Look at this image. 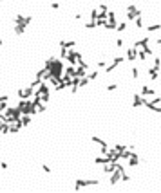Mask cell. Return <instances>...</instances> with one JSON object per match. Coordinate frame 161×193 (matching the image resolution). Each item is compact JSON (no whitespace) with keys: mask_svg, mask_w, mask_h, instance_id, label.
Here are the masks:
<instances>
[{"mask_svg":"<svg viewBox=\"0 0 161 193\" xmlns=\"http://www.w3.org/2000/svg\"><path fill=\"white\" fill-rule=\"evenodd\" d=\"M132 78H139V69L138 67H132Z\"/></svg>","mask_w":161,"mask_h":193,"instance_id":"obj_22","label":"cell"},{"mask_svg":"<svg viewBox=\"0 0 161 193\" xmlns=\"http://www.w3.org/2000/svg\"><path fill=\"white\" fill-rule=\"evenodd\" d=\"M158 45H161V38H158Z\"/></svg>","mask_w":161,"mask_h":193,"instance_id":"obj_32","label":"cell"},{"mask_svg":"<svg viewBox=\"0 0 161 193\" xmlns=\"http://www.w3.org/2000/svg\"><path fill=\"white\" fill-rule=\"evenodd\" d=\"M5 101H9V96H0V112H5V108H8Z\"/></svg>","mask_w":161,"mask_h":193,"instance_id":"obj_10","label":"cell"},{"mask_svg":"<svg viewBox=\"0 0 161 193\" xmlns=\"http://www.w3.org/2000/svg\"><path fill=\"white\" fill-rule=\"evenodd\" d=\"M145 58H147V54L143 51H138V60H141V62H145Z\"/></svg>","mask_w":161,"mask_h":193,"instance_id":"obj_21","label":"cell"},{"mask_svg":"<svg viewBox=\"0 0 161 193\" xmlns=\"http://www.w3.org/2000/svg\"><path fill=\"white\" fill-rule=\"evenodd\" d=\"M136 27L138 29L143 27V16H136Z\"/></svg>","mask_w":161,"mask_h":193,"instance_id":"obj_17","label":"cell"},{"mask_svg":"<svg viewBox=\"0 0 161 193\" xmlns=\"http://www.w3.org/2000/svg\"><path fill=\"white\" fill-rule=\"evenodd\" d=\"M42 170L45 171V173H51V168H49V166H47V164H42Z\"/></svg>","mask_w":161,"mask_h":193,"instance_id":"obj_25","label":"cell"},{"mask_svg":"<svg viewBox=\"0 0 161 193\" xmlns=\"http://www.w3.org/2000/svg\"><path fill=\"white\" fill-rule=\"evenodd\" d=\"M20 128H24L20 119H15V121L9 123V134H16V132H20Z\"/></svg>","mask_w":161,"mask_h":193,"instance_id":"obj_5","label":"cell"},{"mask_svg":"<svg viewBox=\"0 0 161 193\" xmlns=\"http://www.w3.org/2000/svg\"><path fill=\"white\" fill-rule=\"evenodd\" d=\"M89 81H91V79L87 78V76L80 78V83H78V87H80V89H82V87H87V85H89Z\"/></svg>","mask_w":161,"mask_h":193,"instance_id":"obj_14","label":"cell"},{"mask_svg":"<svg viewBox=\"0 0 161 193\" xmlns=\"http://www.w3.org/2000/svg\"><path fill=\"white\" fill-rule=\"evenodd\" d=\"M116 89H118V85H116V83H111L109 87H107V90H109V92H114Z\"/></svg>","mask_w":161,"mask_h":193,"instance_id":"obj_23","label":"cell"},{"mask_svg":"<svg viewBox=\"0 0 161 193\" xmlns=\"http://www.w3.org/2000/svg\"><path fill=\"white\" fill-rule=\"evenodd\" d=\"M123 60H125V58H119V56H118V58H114V62H112V63L109 65V67H105V72H107V74H109V72H112V70L116 69V67H118L119 63L123 62Z\"/></svg>","mask_w":161,"mask_h":193,"instance_id":"obj_6","label":"cell"},{"mask_svg":"<svg viewBox=\"0 0 161 193\" xmlns=\"http://www.w3.org/2000/svg\"><path fill=\"white\" fill-rule=\"evenodd\" d=\"M0 2H4V0H0Z\"/></svg>","mask_w":161,"mask_h":193,"instance_id":"obj_33","label":"cell"},{"mask_svg":"<svg viewBox=\"0 0 161 193\" xmlns=\"http://www.w3.org/2000/svg\"><path fill=\"white\" fill-rule=\"evenodd\" d=\"M159 65H161V60H159V58H156V60H154V67H158V69H159Z\"/></svg>","mask_w":161,"mask_h":193,"instance_id":"obj_28","label":"cell"},{"mask_svg":"<svg viewBox=\"0 0 161 193\" xmlns=\"http://www.w3.org/2000/svg\"><path fill=\"white\" fill-rule=\"evenodd\" d=\"M98 76H100V72H98V70H94V72H91V74H89V76H87V78H89V79H91V81H92V79H96Z\"/></svg>","mask_w":161,"mask_h":193,"instance_id":"obj_20","label":"cell"},{"mask_svg":"<svg viewBox=\"0 0 161 193\" xmlns=\"http://www.w3.org/2000/svg\"><path fill=\"white\" fill-rule=\"evenodd\" d=\"M116 47H123V40H121V38L116 40Z\"/></svg>","mask_w":161,"mask_h":193,"instance_id":"obj_26","label":"cell"},{"mask_svg":"<svg viewBox=\"0 0 161 193\" xmlns=\"http://www.w3.org/2000/svg\"><path fill=\"white\" fill-rule=\"evenodd\" d=\"M121 181H123V182H129V181H130V177L123 173V175H121Z\"/></svg>","mask_w":161,"mask_h":193,"instance_id":"obj_30","label":"cell"},{"mask_svg":"<svg viewBox=\"0 0 161 193\" xmlns=\"http://www.w3.org/2000/svg\"><path fill=\"white\" fill-rule=\"evenodd\" d=\"M158 72H159V69H158V67H152V69H149L150 79H158Z\"/></svg>","mask_w":161,"mask_h":193,"instance_id":"obj_13","label":"cell"},{"mask_svg":"<svg viewBox=\"0 0 161 193\" xmlns=\"http://www.w3.org/2000/svg\"><path fill=\"white\" fill-rule=\"evenodd\" d=\"M83 18V15H82V13H78V15H74V20H82Z\"/></svg>","mask_w":161,"mask_h":193,"instance_id":"obj_31","label":"cell"},{"mask_svg":"<svg viewBox=\"0 0 161 193\" xmlns=\"http://www.w3.org/2000/svg\"><path fill=\"white\" fill-rule=\"evenodd\" d=\"M0 134H9V123L8 121L0 123Z\"/></svg>","mask_w":161,"mask_h":193,"instance_id":"obj_12","label":"cell"},{"mask_svg":"<svg viewBox=\"0 0 161 193\" xmlns=\"http://www.w3.org/2000/svg\"><path fill=\"white\" fill-rule=\"evenodd\" d=\"M158 29H161V24H154V25H149V27H147V31H158Z\"/></svg>","mask_w":161,"mask_h":193,"instance_id":"obj_18","label":"cell"},{"mask_svg":"<svg viewBox=\"0 0 161 193\" xmlns=\"http://www.w3.org/2000/svg\"><path fill=\"white\" fill-rule=\"evenodd\" d=\"M18 98L20 99H31L33 96H35V89H31V87H25V89H18Z\"/></svg>","mask_w":161,"mask_h":193,"instance_id":"obj_2","label":"cell"},{"mask_svg":"<svg viewBox=\"0 0 161 193\" xmlns=\"http://www.w3.org/2000/svg\"><path fill=\"white\" fill-rule=\"evenodd\" d=\"M116 29H118V33H123V31L127 29V24H125V22H123V24H118Z\"/></svg>","mask_w":161,"mask_h":193,"instance_id":"obj_19","label":"cell"},{"mask_svg":"<svg viewBox=\"0 0 161 193\" xmlns=\"http://www.w3.org/2000/svg\"><path fill=\"white\" fill-rule=\"evenodd\" d=\"M60 7V2H53L51 4V9H58Z\"/></svg>","mask_w":161,"mask_h":193,"instance_id":"obj_29","label":"cell"},{"mask_svg":"<svg viewBox=\"0 0 161 193\" xmlns=\"http://www.w3.org/2000/svg\"><path fill=\"white\" fill-rule=\"evenodd\" d=\"M0 168H2V170H8V163H5V161H0Z\"/></svg>","mask_w":161,"mask_h":193,"instance_id":"obj_27","label":"cell"},{"mask_svg":"<svg viewBox=\"0 0 161 193\" xmlns=\"http://www.w3.org/2000/svg\"><path fill=\"white\" fill-rule=\"evenodd\" d=\"M136 16H141V9L136 4H130L127 7V20H136Z\"/></svg>","mask_w":161,"mask_h":193,"instance_id":"obj_1","label":"cell"},{"mask_svg":"<svg viewBox=\"0 0 161 193\" xmlns=\"http://www.w3.org/2000/svg\"><path fill=\"white\" fill-rule=\"evenodd\" d=\"M105 67H107L105 60H100V62H98V69H105Z\"/></svg>","mask_w":161,"mask_h":193,"instance_id":"obj_24","label":"cell"},{"mask_svg":"<svg viewBox=\"0 0 161 193\" xmlns=\"http://www.w3.org/2000/svg\"><path fill=\"white\" fill-rule=\"evenodd\" d=\"M76 42L74 40H60V47H65V49H74Z\"/></svg>","mask_w":161,"mask_h":193,"instance_id":"obj_8","label":"cell"},{"mask_svg":"<svg viewBox=\"0 0 161 193\" xmlns=\"http://www.w3.org/2000/svg\"><path fill=\"white\" fill-rule=\"evenodd\" d=\"M24 20H25L24 15H15V24H25Z\"/></svg>","mask_w":161,"mask_h":193,"instance_id":"obj_16","label":"cell"},{"mask_svg":"<svg viewBox=\"0 0 161 193\" xmlns=\"http://www.w3.org/2000/svg\"><path fill=\"white\" fill-rule=\"evenodd\" d=\"M24 33H25V24H15V35L22 36Z\"/></svg>","mask_w":161,"mask_h":193,"instance_id":"obj_11","label":"cell"},{"mask_svg":"<svg viewBox=\"0 0 161 193\" xmlns=\"http://www.w3.org/2000/svg\"><path fill=\"white\" fill-rule=\"evenodd\" d=\"M127 60H129V62L138 60V49H136V47H130L129 51H127Z\"/></svg>","mask_w":161,"mask_h":193,"instance_id":"obj_7","label":"cell"},{"mask_svg":"<svg viewBox=\"0 0 161 193\" xmlns=\"http://www.w3.org/2000/svg\"><path fill=\"white\" fill-rule=\"evenodd\" d=\"M147 101H149V98H143L141 94H134L132 96V106H143Z\"/></svg>","mask_w":161,"mask_h":193,"instance_id":"obj_4","label":"cell"},{"mask_svg":"<svg viewBox=\"0 0 161 193\" xmlns=\"http://www.w3.org/2000/svg\"><path fill=\"white\" fill-rule=\"evenodd\" d=\"M80 56H82L80 52H76L74 49H69V51H67V56H65V62H69L71 65H74V63L78 62V58H80Z\"/></svg>","mask_w":161,"mask_h":193,"instance_id":"obj_3","label":"cell"},{"mask_svg":"<svg viewBox=\"0 0 161 193\" xmlns=\"http://www.w3.org/2000/svg\"><path fill=\"white\" fill-rule=\"evenodd\" d=\"M141 96H143V98L156 96V90H154V89H150V87H143V89H141Z\"/></svg>","mask_w":161,"mask_h":193,"instance_id":"obj_9","label":"cell"},{"mask_svg":"<svg viewBox=\"0 0 161 193\" xmlns=\"http://www.w3.org/2000/svg\"><path fill=\"white\" fill-rule=\"evenodd\" d=\"M85 29H89V31L96 29V20H89V22H85Z\"/></svg>","mask_w":161,"mask_h":193,"instance_id":"obj_15","label":"cell"}]
</instances>
